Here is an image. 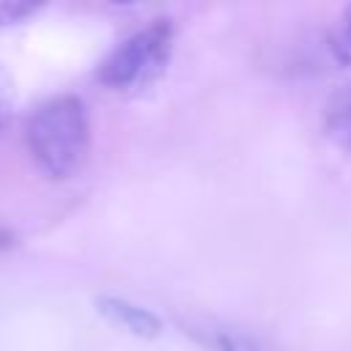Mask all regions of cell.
<instances>
[{
	"instance_id": "277c9868",
	"label": "cell",
	"mask_w": 351,
	"mask_h": 351,
	"mask_svg": "<svg viewBox=\"0 0 351 351\" xmlns=\"http://www.w3.org/2000/svg\"><path fill=\"white\" fill-rule=\"evenodd\" d=\"M324 129L335 145L351 151V82L340 85L324 110Z\"/></svg>"
},
{
	"instance_id": "5b68a950",
	"label": "cell",
	"mask_w": 351,
	"mask_h": 351,
	"mask_svg": "<svg viewBox=\"0 0 351 351\" xmlns=\"http://www.w3.org/2000/svg\"><path fill=\"white\" fill-rule=\"evenodd\" d=\"M329 44H332L335 58L340 63L351 66V5L343 11V16H340V22H337V27H335V33L329 38Z\"/></svg>"
},
{
	"instance_id": "6da1fadb",
	"label": "cell",
	"mask_w": 351,
	"mask_h": 351,
	"mask_svg": "<svg viewBox=\"0 0 351 351\" xmlns=\"http://www.w3.org/2000/svg\"><path fill=\"white\" fill-rule=\"evenodd\" d=\"M27 148L36 165L55 181L82 170L90 154V118L80 96H55L27 121Z\"/></svg>"
},
{
	"instance_id": "3957f363",
	"label": "cell",
	"mask_w": 351,
	"mask_h": 351,
	"mask_svg": "<svg viewBox=\"0 0 351 351\" xmlns=\"http://www.w3.org/2000/svg\"><path fill=\"white\" fill-rule=\"evenodd\" d=\"M96 307L110 324L132 332L134 337L151 340V337L162 335V321L151 310H145L134 302H126V299H118V296H101V299H96Z\"/></svg>"
},
{
	"instance_id": "52a82bcc",
	"label": "cell",
	"mask_w": 351,
	"mask_h": 351,
	"mask_svg": "<svg viewBox=\"0 0 351 351\" xmlns=\"http://www.w3.org/2000/svg\"><path fill=\"white\" fill-rule=\"evenodd\" d=\"M38 5H33V3H19V0H5V3H0V25H8V22H19V19H25L27 14H33Z\"/></svg>"
},
{
	"instance_id": "8992f818",
	"label": "cell",
	"mask_w": 351,
	"mask_h": 351,
	"mask_svg": "<svg viewBox=\"0 0 351 351\" xmlns=\"http://www.w3.org/2000/svg\"><path fill=\"white\" fill-rule=\"evenodd\" d=\"M11 112H14V85L8 74L0 69V129L11 121Z\"/></svg>"
},
{
	"instance_id": "9c48e42d",
	"label": "cell",
	"mask_w": 351,
	"mask_h": 351,
	"mask_svg": "<svg viewBox=\"0 0 351 351\" xmlns=\"http://www.w3.org/2000/svg\"><path fill=\"white\" fill-rule=\"evenodd\" d=\"M14 244H16L14 233H8V230H3V228H0V252H3V250H11Z\"/></svg>"
},
{
	"instance_id": "7a4b0ae2",
	"label": "cell",
	"mask_w": 351,
	"mask_h": 351,
	"mask_svg": "<svg viewBox=\"0 0 351 351\" xmlns=\"http://www.w3.org/2000/svg\"><path fill=\"white\" fill-rule=\"evenodd\" d=\"M173 44V27L167 19H154L121 41L99 66L96 77L110 90H134L151 85L167 66Z\"/></svg>"
},
{
	"instance_id": "ba28073f",
	"label": "cell",
	"mask_w": 351,
	"mask_h": 351,
	"mask_svg": "<svg viewBox=\"0 0 351 351\" xmlns=\"http://www.w3.org/2000/svg\"><path fill=\"white\" fill-rule=\"evenodd\" d=\"M217 346L219 351H258L247 337H239V335H219Z\"/></svg>"
}]
</instances>
